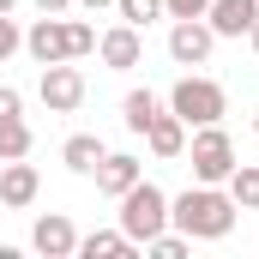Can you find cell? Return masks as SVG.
<instances>
[{
	"label": "cell",
	"instance_id": "1",
	"mask_svg": "<svg viewBox=\"0 0 259 259\" xmlns=\"http://www.w3.org/2000/svg\"><path fill=\"white\" fill-rule=\"evenodd\" d=\"M169 223L187 235V241H223L235 229V199L217 193V187H187L181 199H169Z\"/></svg>",
	"mask_w": 259,
	"mask_h": 259
},
{
	"label": "cell",
	"instance_id": "2",
	"mask_svg": "<svg viewBox=\"0 0 259 259\" xmlns=\"http://www.w3.org/2000/svg\"><path fill=\"white\" fill-rule=\"evenodd\" d=\"M163 229H169V193L139 175L127 193H121V235H127L133 247H145V241L163 235Z\"/></svg>",
	"mask_w": 259,
	"mask_h": 259
},
{
	"label": "cell",
	"instance_id": "3",
	"mask_svg": "<svg viewBox=\"0 0 259 259\" xmlns=\"http://www.w3.org/2000/svg\"><path fill=\"white\" fill-rule=\"evenodd\" d=\"M169 109H175L187 127H211V121H223L229 97H223V84H217V78H205V72H187V78L169 91Z\"/></svg>",
	"mask_w": 259,
	"mask_h": 259
},
{
	"label": "cell",
	"instance_id": "4",
	"mask_svg": "<svg viewBox=\"0 0 259 259\" xmlns=\"http://www.w3.org/2000/svg\"><path fill=\"white\" fill-rule=\"evenodd\" d=\"M181 157L193 163V181H205V187H223V181H229V169H235V145H229V133L217 127V121H211V127H199L193 145H187Z\"/></svg>",
	"mask_w": 259,
	"mask_h": 259
},
{
	"label": "cell",
	"instance_id": "5",
	"mask_svg": "<svg viewBox=\"0 0 259 259\" xmlns=\"http://www.w3.org/2000/svg\"><path fill=\"white\" fill-rule=\"evenodd\" d=\"M36 97H42V109H49V115H72V109L84 103V72H78L72 61L42 66V78H36Z\"/></svg>",
	"mask_w": 259,
	"mask_h": 259
},
{
	"label": "cell",
	"instance_id": "6",
	"mask_svg": "<svg viewBox=\"0 0 259 259\" xmlns=\"http://www.w3.org/2000/svg\"><path fill=\"white\" fill-rule=\"evenodd\" d=\"M97 55H103L109 72H133V66L145 61V30L127 24V18H121V24H109V30L97 36Z\"/></svg>",
	"mask_w": 259,
	"mask_h": 259
},
{
	"label": "cell",
	"instance_id": "7",
	"mask_svg": "<svg viewBox=\"0 0 259 259\" xmlns=\"http://www.w3.org/2000/svg\"><path fill=\"white\" fill-rule=\"evenodd\" d=\"M211 49H217V30H211L205 18H175V24H169V55L181 66H205Z\"/></svg>",
	"mask_w": 259,
	"mask_h": 259
},
{
	"label": "cell",
	"instance_id": "8",
	"mask_svg": "<svg viewBox=\"0 0 259 259\" xmlns=\"http://www.w3.org/2000/svg\"><path fill=\"white\" fill-rule=\"evenodd\" d=\"M24 49H30V61H36V66L72 61V55H66V18H61V12H42V18L24 30Z\"/></svg>",
	"mask_w": 259,
	"mask_h": 259
},
{
	"label": "cell",
	"instance_id": "9",
	"mask_svg": "<svg viewBox=\"0 0 259 259\" xmlns=\"http://www.w3.org/2000/svg\"><path fill=\"white\" fill-rule=\"evenodd\" d=\"M30 247H36L42 259H72V253H78V229H72V217H66V211L36 217V229H30Z\"/></svg>",
	"mask_w": 259,
	"mask_h": 259
},
{
	"label": "cell",
	"instance_id": "10",
	"mask_svg": "<svg viewBox=\"0 0 259 259\" xmlns=\"http://www.w3.org/2000/svg\"><path fill=\"white\" fill-rule=\"evenodd\" d=\"M36 193H42V175H36V163H24V157L0 163V205H6V211H24V205H36Z\"/></svg>",
	"mask_w": 259,
	"mask_h": 259
},
{
	"label": "cell",
	"instance_id": "11",
	"mask_svg": "<svg viewBox=\"0 0 259 259\" xmlns=\"http://www.w3.org/2000/svg\"><path fill=\"white\" fill-rule=\"evenodd\" d=\"M253 18H259V0H211V12H205V24L217 36H247Z\"/></svg>",
	"mask_w": 259,
	"mask_h": 259
},
{
	"label": "cell",
	"instance_id": "12",
	"mask_svg": "<svg viewBox=\"0 0 259 259\" xmlns=\"http://www.w3.org/2000/svg\"><path fill=\"white\" fill-rule=\"evenodd\" d=\"M139 175H145V169H139V157H127V151H109V157L97 163V187H103L109 199H121Z\"/></svg>",
	"mask_w": 259,
	"mask_h": 259
},
{
	"label": "cell",
	"instance_id": "13",
	"mask_svg": "<svg viewBox=\"0 0 259 259\" xmlns=\"http://www.w3.org/2000/svg\"><path fill=\"white\" fill-rule=\"evenodd\" d=\"M145 145H151L157 157H181V151H187V121H181L175 109H169V115H157V121L145 127Z\"/></svg>",
	"mask_w": 259,
	"mask_h": 259
},
{
	"label": "cell",
	"instance_id": "14",
	"mask_svg": "<svg viewBox=\"0 0 259 259\" xmlns=\"http://www.w3.org/2000/svg\"><path fill=\"white\" fill-rule=\"evenodd\" d=\"M103 157H109V151H103V139H97V133H72V139L61 145V163L72 169V175H97V163H103Z\"/></svg>",
	"mask_w": 259,
	"mask_h": 259
},
{
	"label": "cell",
	"instance_id": "15",
	"mask_svg": "<svg viewBox=\"0 0 259 259\" xmlns=\"http://www.w3.org/2000/svg\"><path fill=\"white\" fill-rule=\"evenodd\" d=\"M78 253L84 259H127L133 241L121 235V229H91V235H78Z\"/></svg>",
	"mask_w": 259,
	"mask_h": 259
},
{
	"label": "cell",
	"instance_id": "16",
	"mask_svg": "<svg viewBox=\"0 0 259 259\" xmlns=\"http://www.w3.org/2000/svg\"><path fill=\"white\" fill-rule=\"evenodd\" d=\"M223 187H229V199H235V211H259V163H235Z\"/></svg>",
	"mask_w": 259,
	"mask_h": 259
},
{
	"label": "cell",
	"instance_id": "17",
	"mask_svg": "<svg viewBox=\"0 0 259 259\" xmlns=\"http://www.w3.org/2000/svg\"><path fill=\"white\" fill-rule=\"evenodd\" d=\"M157 115H163L157 91H127V103H121V121H127V133H145Z\"/></svg>",
	"mask_w": 259,
	"mask_h": 259
},
{
	"label": "cell",
	"instance_id": "18",
	"mask_svg": "<svg viewBox=\"0 0 259 259\" xmlns=\"http://www.w3.org/2000/svg\"><path fill=\"white\" fill-rule=\"evenodd\" d=\"M30 145H36V139H30V127H24V115H18V121H6V127H0V163L30 157Z\"/></svg>",
	"mask_w": 259,
	"mask_h": 259
},
{
	"label": "cell",
	"instance_id": "19",
	"mask_svg": "<svg viewBox=\"0 0 259 259\" xmlns=\"http://www.w3.org/2000/svg\"><path fill=\"white\" fill-rule=\"evenodd\" d=\"M66 55H72V61H84V55H97V30H91L84 18H66Z\"/></svg>",
	"mask_w": 259,
	"mask_h": 259
},
{
	"label": "cell",
	"instance_id": "20",
	"mask_svg": "<svg viewBox=\"0 0 259 259\" xmlns=\"http://www.w3.org/2000/svg\"><path fill=\"white\" fill-rule=\"evenodd\" d=\"M115 12H121L127 24H139V30H145L151 18H163V0H115Z\"/></svg>",
	"mask_w": 259,
	"mask_h": 259
},
{
	"label": "cell",
	"instance_id": "21",
	"mask_svg": "<svg viewBox=\"0 0 259 259\" xmlns=\"http://www.w3.org/2000/svg\"><path fill=\"white\" fill-rule=\"evenodd\" d=\"M145 247H151V253H157V259H187V247H193V241H187V235H181V229H175V235H169V229H163V235H151V241H145Z\"/></svg>",
	"mask_w": 259,
	"mask_h": 259
},
{
	"label": "cell",
	"instance_id": "22",
	"mask_svg": "<svg viewBox=\"0 0 259 259\" xmlns=\"http://www.w3.org/2000/svg\"><path fill=\"white\" fill-rule=\"evenodd\" d=\"M18 49H24V30L12 24V12H0V61H12Z\"/></svg>",
	"mask_w": 259,
	"mask_h": 259
},
{
	"label": "cell",
	"instance_id": "23",
	"mask_svg": "<svg viewBox=\"0 0 259 259\" xmlns=\"http://www.w3.org/2000/svg\"><path fill=\"white\" fill-rule=\"evenodd\" d=\"M211 0H163V18H205Z\"/></svg>",
	"mask_w": 259,
	"mask_h": 259
},
{
	"label": "cell",
	"instance_id": "24",
	"mask_svg": "<svg viewBox=\"0 0 259 259\" xmlns=\"http://www.w3.org/2000/svg\"><path fill=\"white\" fill-rule=\"evenodd\" d=\"M18 115H24V97H18L12 84H0V127H6V121H18Z\"/></svg>",
	"mask_w": 259,
	"mask_h": 259
},
{
	"label": "cell",
	"instance_id": "25",
	"mask_svg": "<svg viewBox=\"0 0 259 259\" xmlns=\"http://www.w3.org/2000/svg\"><path fill=\"white\" fill-rule=\"evenodd\" d=\"M72 6H84V12H103V6H115V0H72Z\"/></svg>",
	"mask_w": 259,
	"mask_h": 259
},
{
	"label": "cell",
	"instance_id": "26",
	"mask_svg": "<svg viewBox=\"0 0 259 259\" xmlns=\"http://www.w3.org/2000/svg\"><path fill=\"white\" fill-rule=\"evenodd\" d=\"M36 6H42V12H66L72 0H36Z\"/></svg>",
	"mask_w": 259,
	"mask_h": 259
},
{
	"label": "cell",
	"instance_id": "27",
	"mask_svg": "<svg viewBox=\"0 0 259 259\" xmlns=\"http://www.w3.org/2000/svg\"><path fill=\"white\" fill-rule=\"evenodd\" d=\"M247 42H253V55H259V18H253V30H247Z\"/></svg>",
	"mask_w": 259,
	"mask_h": 259
},
{
	"label": "cell",
	"instance_id": "28",
	"mask_svg": "<svg viewBox=\"0 0 259 259\" xmlns=\"http://www.w3.org/2000/svg\"><path fill=\"white\" fill-rule=\"evenodd\" d=\"M12 6H18V0H0V12H12Z\"/></svg>",
	"mask_w": 259,
	"mask_h": 259
},
{
	"label": "cell",
	"instance_id": "29",
	"mask_svg": "<svg viewBox=\"0 0 259 259\" xmlns=\"http://www.w3.org/2000/svg\"><path fill=\"white\" fill-rule=\"evenodd\" d=\"M253 133H259V109H253Z\"/></svg>",
	"mask_w": 259,
	"mask_h": 259
}]
</instances>
